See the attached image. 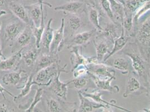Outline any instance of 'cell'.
<instances>
[{
  "label": "cell",
  "mask_w": 150,
  "mask_h": 112,
  "mask_svg": "<svg viewBox=\"0 0 150 112\" xmlns=\"http://www.w3.org/2000/svg\"><path fill=\"white\" fill-rule=\"evenodd\" d=\"M122 53L131 60L134 73L141 79L147 90L150 77V63L142 56L136 42H128L122 50Z\"/></svg>",
  "instance_id": "6da1fadb"
},
{
  "label": "cell",
  "mask_w": 150,
  "mask_h": 112,
  "mask_svg": "<svg viewBox=\"0 0 150 112\" xmlns=\"http://www.w3.org/2000/svg\"><path fill=\"white\" fill-rule=\"evenodd\" d=\"M138 50L144 58L150 62V18L138 27L134 36Z\"/></svg>",
  "instance_id": "7a4b0ae2"
},
{
  "label": "cell",
  "mask_w": 150,
  "mask_h": 112,
  "mask_svg": "<svg viewBox=\"0 0 150 112\" xmlns=\"http://www.w3.org/2000/svg\"><path fill=\"white\" fill-rule=\"evenodd\" d=\"M59 63H54L48 67L40 69L34 75V80L39 84V86H49L53 79L60 71L69 72L66 69L67 64L61 67Z\"/></svg>",
  "instance_id": "3957f363"
},
{
  "label": "cell",
  "mask_w": 150,
  "mask_h": 112,
  "mask_svg": "<svg viewBox=\"0 0 150 112\" xmlns=\"http://www.w3.org/2000/svg\"><path fill=\"white\" fill-rule=\"evenodd\" d=\"M26 26V24L19 19L8 22L4 30L5 41L6 43L15 41Z\"/></svg>",
  "instance_id": "277c9868"
},
{
  "label": "cell",
  "mask_w": 150,
  "mask_h": 112,
  "mask_svg": "<svg viewBox=\"0 0 150 112\" xmlns=\"http://www.w3.org/2000/svg\"><path fill=\"white\" fill-rule=\"evenodd\" d=\"M88 72L102 80H107L115 77V71L104 63L89 64L87 66Z\"/></svg>",
  "instance_id": "5b68a950"
},
{
  "label": "cell",
  "mask_w": 150,
  "mask_h": 112,
  "mask_svg": "<svg viewBox=\"0 0 150 112\" xmlns=\"http://www.w3.org/2000/svg\"><path fill=\"white\" fill-rule=\"evenodd\" d=\"M98 31L96 29L83 31L75 35L68 42L67 48H71L74 47H86L90 43L92 38L97 35Z\"/></svg>",
  "instance_id": "8992f818"
},
{
  "label": "cell",
  "mask_w": 150,
  "mask_h": 112,
  "mask_svg": "<svg viewBox=\"0 0 150 112\" xmlns=\"http://www.w3.org/2000/svg\"><path fill=\"white\" fill-rule=\"evenodd\" d=\"M122 26L120 24L112 22V21L108 22L105 25L104 28H103L102 31L98 33L97 35L103 38L109 43L113 45L115 40L120 35L119 33L120 29H122Z\"/></svg>",
  "instance_id": "52a82bcc"
},
{
  "label": "cell",
  "mask_w": 150,
  "mask_h": 112,
  "mask_svg": "<svg viewBox=\"0 0 150 112\" xmlns=\"http://www.w3.org/2000/svg\"><path fill=\"white\" fill-rule=\"evenodd\" d=\"M62 72L60 71L53 79L50 85L48 86L50 90L58 97L61 99L66 100L67 94L68 91V86L71 84L72 80L67 82H63L60 80L59 77Z\"/></svg>",
  "instance_id": "ba28073f"
},
{
  "label": "cell",
  "mask_w": 150,
  "mask_h": 112,
  "mask_svg": "<svg viewBox=\"0 0 150 112\" xmlns=\"http://www.w3.org/2000/svg\"><path fill=\"white\" fill-rule=\"evenodd\" d=\"M43 5H46L50 7H52L50 4L46 2H38L36 4L25 6L30 20L33 23V26L35 28H38L41 23L42 16L44 12Z\"/></svg>",
  "instance_id": "9c48e42d"
},
{
  "label": "cell",
  "mask_w": 150,
  "mask_h": 112,
  "mask_svg": "<svg viewBox=\"0 0 150 112\" xmlns=\"http://www.w3.org/2000/svg\"><path fill=\"white\" fill-rule=\"evenodd\" d=\"M78 96L80 100V105L77 109V112H93L95 109L100 108L105 109L106 110L110 109L111 106L95 102L92 100L84 96L80 90L78 91Z\"/></svg>",
  "instance_id": "30bf717a"
},
{
  "label": "cell",
  "mask_w": 150,
  "mask_h": 112,
  "mask_svg": "<svg viewBox=\"0 0 150 112\" xmlns=\"http://www.w3.org/2000/svg\"><path fill=\"white\" fill-rule=\"evenodd\" d=\"M64 19L62 18L61 23L59 28L54 30L53 37L50 44V52L52 53H57L62 49L64 45Z\"/></svg>",
  "instance_id": "8fae6325"
},
{
  "label": "cell",
  "mask_w": 150,
  "mask_h": 112,
  "mask_svg": "<svg viewBox=\"0 0 150 112\" xmlns=\"http://www.w3.org/2000/svg\"><path fill=\"white\" fill-rule=\"evenodd\" d=\"M33 37H34V35L31 25H26L24 30L15 40V43H14V47H13L12 51L15 53L19 50V48L20 50L24 48L25 47L30 43Z\"/></svg>",
  "instance_id": "7c38bea8"
},
{
  "label": "cell",
  "mask_w": 150,
  "mask_h": 112,
  "mask_svg": "<svg viewBox=\"0 0 150 112\" xmlns=\"http://www.w3.org/2000/svg\"><path fill=\"white\" fill-rule=\"evenodd\" d=\"M54 10L72 14H80L86 11V4L81 1H70L56 7Z\"/></svg>",
  "instance_id": "4fadbf2b"
},
{
  "label": "cell",
  "mask_w": 150,
  "mask_h": 112,
  "mask_svg": "<svg viewBox=\"0 0 150 112\" xmlns=\"http://www.w3.org/2000/svg\"><path fill=\"white\" fill-rule=\"evenodd\" d=\"M88 75L89 76L90 78L94 82V84L95 85L97 89L100 90L101 91H108L110 93L112 94L119 93V86L117 85L112 86L111 85V82L116 78L112 77L107 80H102L90 73H88Z\"/></svg>",
  "instance_id": "5bb4252c"
},
{
  "label": "cell",
  "mask_w": 150,
  "mask_h": 112,
  "mask_svg": "<svg viewBox=\"0 0 150 112\" xmlns=\"http://www.w3.org/2000/svg\"><path fill=\"white\" fill-rule=\"evenodd\" d=\"M93 43L96 50V57L98 62L103 63L106 55H108L110 52L109 46L112 44L98 35L96 39L93 40Z\"/></svg>",
  "instance_id": "9a60e30c"
},
{
  "label": "cell",
  "mask_w": 150,
  "mask_h": 112,
  "mask_svg": "<svg viewBox=\"0 0 150 112\" xmlns=\"http://www.w3.org/2000/svg\"><path fill=\"white\" fill-rule=\"evenodd\" d=\"M57 62H60V59L58 53H52L49 52L48 53H42L39 55L37 61L35 63L36 66L34 69V72L36 74L40 69Z\"/></svg>",
  "instance_id": "2e32d148"
},
{
  "label": "cell",
  "mask_w": 150,
  "mask_h": 112,
  "mask_svg": "<svg viewBox=\"0 0 150 112\" xmlns=\"http://www.w3.org/2000/svg\"><path fill=\"white\" fill-rule=\"evenodd\" d=\"M80 91L84 96L92 100L93 101H94L95 102L100 103V104H103L109 106H111V107L113 106V107H115V108H117L119 109L120 110H122V111H125V112H132L131 110H128V109H125V108H123L122 106L115 105V104H112V103H111V102H109V101H107L106 100L103 99L102 98V96H101L103 93L101 92V90H98V89H95V90L90 91V92L88 91L87 89H86V90H83L82 89V90H81Z\"/></svg>",
  "instance_id": "e0dca14e"
},
{
  "label": "cell",
  "mask_w": 150,
  "mask_h": 112,
  "mask_svg": "<svg viewBox=\"0 0 150 112\" xmlns=\"http://www.w3.org/2000/svg\"><path fill=\"white\" fill-rule=\"evenodd\" d=\"M24 48L14 53L13 56L7 59L0 61V71H11L17 69L22 60V52Z\"/></svg>",
  "instance_id": "ac0fdd59"
},
{
  "label": "cell",
  "mask_w": 150,
  "mask_h": 112,
  "mask_svg": "<svg viewBox=\"0 0 150 112\" xmlns=\"http://www.w3.org/2000/svg\"><path fill=\"white\" fill-rule=\"evenodd\" d=\"M8 7L13 15L26 25H30V18L25 6L16 1H11Z\"/></svg>",
  "instance_id": "d6986e66"
},
{
  "label": "cell",
  "mask_w": 150,
  "mask_h": 112,
  "mask_svg": "<svg viewBox=\"0 0 150 112\" xmlns=\"http://www.w3.org/2000/svg\"><path fill=\"white\" fill-rule=\"evenodd\" d=\"M71 53H72L70 60L72 65L71 72H72L75 69L80 66L89 65L88 57H86L81 53V48L80 50L79 47H74L71 48Z\"/></svg>",
  "instance_id": "ffe728a7"
},
{
  "label": "cell",
  "mask_w": 150,
  "mask_h": 112,
  "mask_svg": "<svg viewBox=\"0 0 150 112\" xmlns=\"http://www.w3.org/2000/svg\"><path fill=\"white\" fill-rule=\"evenodd\" d=\"M131 38V37L125 35L124 32V30L122 28L120 35L115 40L112 45V50L110 51L109 54L105 57L103 61V62L106 61V60H109L115 54H117L120 50H123L125 47V45L129 42V40H130Z\"/></svg>",
  "instance_id": "44dd1931"
},
{
  "label": "cell",
  "mask_w": 150,
  "mask_h": 112,
  "mask_svg": "<svg viewBox=\"0 0 150 112\" xmlns=\"http://www.w3.org/2000/svg\"><path fill=\"white\" fill-rule=\"evenodd\" d=\"M86 11L88 12V20L91 24L93 25L94 28L97 30L98 33L102 31L103 27L100 25L99 20L101 15L94 3L86 4Z\"/></svg>",
  "instance_id": "7402d4cb"
},
{
  "label": "cell",
  "mask_w": 150,
  "mask_h": 112,
  "mask_svg": "<svg viewBox=\"0 0 150 112\" xmlns=\"http://www.w3.org/2000/svg\"><path fill=\"white\" fill-rule=\"evenodd\" d=\"M111 66L114 69H117L123 74H127L131 72L133 68L132 67L131 60L124 57H118L112 61V62L104 63Z\"/></svg>",
  "instance_id": "603a6c76"
},
{
  "label": "cell",
  "mask_w": 150,
  "mask_h": 112,
  "mask_svg": "<svg viewBox=\"0 0 150 112\" xmlns=\"http://www.w3.org/2000/svg\"><path fill=\"white\" fill-rule=\"evenodd\" d=\"M25 72L24 70L13 71L4 75L1 78L2 83L6 86H18L22 81L21 75Z\"/></svg>",
  "instance_id": "cb8c5ba5"
},
{
  "label": "cell",
  "mask_w": 150,
  "mask_h": 112,
  "mask_svg": "<svg viewBox=\"0 0 150 112\" xmlns=\"http://www.w3.org/2000/svg\"><path fill=\"white\" fill-rule=\"evenodd\" d=\"M94 4L98 8L101 16L107 17L110 21L116 23L109 0H94Z\"/></svg>",
  "instance_id": "d4e9b609"
},
{
  "label": "cell",
  "mask_w": 150,
  "mask_h": 112,
  "mask_svg": "<svg viewBox=\"0 0 150 112\" xmlns=\"http://www.w3.org/2000/svg\"><path fill=\"white\" fill-rule=\"evenodd\" d=\"M52 21L53 19L52 18L49 20L47 24L45 27L40 41V45H42V47H43L44 49L47 50L48 52H50V44L52 43L54 34V29L51 26Z\"/></svg>",
  "instance_id": "484cf974"
},
{
  "label": "cell",
  "mask_w": 150,
  "mask_h": 112,
  "mask_svg": "<svg viewBox=\"0 0 150 112\" xmlns=\"http://www.w3.org/2000/svg\"><path fill=\"white\" fill-rule=\"evenodd\" d=\"M141 89H146V87H143L137 78L134 76H131L127 82L125 91L123 94V96L125 98H127L129 95L132 94L137 93Z\"/></svg>",
  "instance_id": "4316f807"
},
{
  "label": "cell",
  "mask_w": 150,
  "mask_h": 112,
  "mask_svg": "<svg viewBox=\"0 0 150 112\" xmlns=\"http://www.w3.org/2000/svg\"><path fill=\"white\" fill-rule=\"evenodd\" d=\"M40 49L35 47V48H31L24 53H22V59L27 66L30 67L34 66L40 55Z\"/></svg>",
  "instance_id": "83f0119b"
},
{
  "label": "cell",
  "mask_w": 150,
  "mask_h": 112,
  "mask_svg": "<svg viewBox=\"0 0 150 112\" xmlns=\"http://www.w3.org/2000/svg\"><path fill=\"white\" fill-rule=\"evenodd\" d=\"M115 22L122 25L125 16V8L123 4L117 0H109Z\"/></svg>",
  "instance_id": "f1b7e54d"
},
{
  "label": "cell",
  "mask_w": 150,
  "mask_h": 112,
  "mask_svg": "<svg viewBox=\"0 0 150 112\" xmlns=\"http://www.w3.org/2000/svg\"><path fill=\"white\" fill-rule=\"evenodd\" d=\"M34 74H32L30 76H28L24 85L21 87V91L20 94L18 95H15V96L13 98V100L14 102H16L17 100L26 96L30 93L33 85H37L39 86V84L34 80Z\"/></svg>",
  "instance_id": "f546056e"
},
{
  "label": "cell",
  "mask_w": 150,
  "mask_h": 112,
  "mask_svg": "<svg viewBox=\"0 0 150 112\" xmlns=\"http://www.w3.org/2000/svg\"><path fill=\"white\" fill-rule=\"evenodd\" d=\"M150 11V0H146L144 4L140 6L134 15L133 23H134V36L137 31L139 20L145 13Z\"/></svg>",
  "instance_id": "4dcf8cb0"
},
{
  "label": "cell",
  "mask_w": 150,
  "mask_h": 112,
  "mask_svg": "<svg viewBox=\"0 0 150 112\" xmlns=\"http://www.w3.org/2000/svg\"><path fill=\"white\" fill-rule=\"evenodd\" d=\"M67 21L69 29L73 33L78 31L83 25L81 19L77 14L69 13L67 18Z\"/></svg>",
  "instance_id": "1f68e13d"
},
{
  "label": "cell",
  "mask_w": 150,
  "mask_h": 112,
  "mask_svg": "<svg viewBox=\"0 0 150 112\" xmlns=\"http://www.w3.org/2000/svg\"><path fill=\"white\" fill-rule=\"evenodd\" d=\"M145 1L146 0H125L123 5L125 13H129L134 15Z\"/></svg>",
  "instance_id": "d6a6232c"
},
{
  "label": "cell",
  "mask_w": 150,
  "mask_h": 112,
  "mask_svg": "<svg viewBox=\"0 0 150 112\" xmlns=\"http://www.w3.org/2000/svg\"><path fill=\"white\" fill-rule=\"evenodd\" d=\"M44 94V90L42 87H39L37 89L36 93L35 94L34 98L32 101V103L30 104V106L28 108L25 109V112H33L34 111V109L35 108L36 106L41 101L42 99L43 95Z\"/></svg>",
  "instance_id": "836d02e7"
},
{
  "label": "cell",
  "mask_w": 150,
  "mask_h": 112,
  "mask_svg": "<svg viewBox=\"0 0 150 112\" xmlns=\"http://www.w3.org/2000/svg\"><path fill=\"white\" fill-rule=\"evenodd\" d=\"M88 82V78L86 77V76H83L75 78L74 79L72 80L71 83L73 84L75 89L81 90L83 89V88L86 86Z\"/></svg>",
  "instance_id": "e575fe53"
},
{
  "label": "cell",
  "mask_w": 150,
  "mask_h": 112,
  "mask_svg": "<svg viewBox=\"0 0 150 112\" xmlns=\"http://www.w3.org/2000/svg\"><path fill=\"white\" fill-rule=\"evenodd\" d=\"M47 106L48 111L50 112H62V109L61 108L60 104L56 100L50 98L46 100Z\"/></svg>",
  "instance_id": "d590c367"
},
{
  "label": "cell",
  "mask_w": 150,
  "mask_h": 112,
  "mask_svg": "<svg viewBox=\"0 0 150 112\" xmlns=\"http://www.w3.org/2000/svg\"><path fill=\"white\" fill-rule=\"evenodd\" d=\"M74 78L88 75V70L87 66L81 65L79 66L72 72Z\"/></svg>",
  "instance_id": "8d00e7d4"
},
{
  "label": "cell",
  "mask_w": 150,
  "mask_h": 112,
  "mask_svg": "<svg viewBox=\"0 0 150 112\" xmlns=\"http://www.w3.org/2000/svg\"><path fill=\"white\" fill-rule=\"evenodd\" d=\"M5 93L8 94L9 95H10L11 97L13 98L15 96V95L11 93V92H10L9 91H8L7 89H6L5 87L2 86V85L1 84V83L0 82V94L2 95L3 98L5 99H6V97L5 95Z\"/></svg>",
  "instance_id": "74e56055"
},
{
  "label": "cell",
  "mask_w": 150,
  "mask_h": 112,
  "mask_svg": "<svg viewBox=\"0 0 150 112\" xmlns=\"http://www.w3.org/2000/svg\"><path fill=\"white\" fill-rule=\"evenodd\" d=\"M15 112V109L10 108L6 104L3 103L0 105V112Z\"/></svg>",
  "instance_id": "f35d334b"
},
{
  "label": "cell",
  "mask_w": 150,
  "mask_h": 112,
  "mask_svg": "<svg viewBox=\"0 0 150 112\" xmlns=\"http://www.w3.org/2000/svg\"><path fill=\"white\" fill-rule=\"evenodd\" d=\"M1 26H2V23L0 22V61L1 58H3L4 59H5V57L4 55L2 53V48H1Z\"/></svg>",
  "instance_id": "ab89813d"
},
{
  "label": "cell",
  "mask_w": 150,
  "mask_h": 112,
  "mask_svg": "<svg viewBox=\"0 0 150 112\" xmlns=\"http://www.w3.org/2000/svg\"><path fill=\"white\" fill-rule=\"evenodd\" d=\"M7 14V12L5 10H0V18L3 16H5Z\"/></svg>",
  "instance_id": "60d3db41"
},
{
  "label": "cell",
  "mask_w": 150,
  "mask_h": 112,
  "mask_svg": "<svg viewBox=\"0 0 150 112\" xmlns=\"http://www.w3.org/2000/svg\"><path fill=\"white\" fill-rule=\"evenodd\" d=\"M147 94L150 98V77L149 83V86L147 87Z\"/></svg>",
  "instance_id": "b9f144b4"
},
{
  "label": "cell",
  "mask_w": 150,
  "mask_h": 112,
  "mask_svg": "<svg viewBox=\"0 0 150 112\" xmlns=\"http://www.w3.org/2000/svg\"><path fill=\"white\" fill-rule=\"evenodd\" d=\"M5 0H0V7L4 6L5 5Z\"/></svg>",
  "instance_id": "7bdbcfd3"
},
{
  "label": "cell",
  "mask_w": 150,
  "mask_h": 112,
  "mask_svg": "<svg viewBox=\"0 0 150 112\" xmlns=\"http://www.w3.org/2000/svg\"><path fill=\"white\" fill-rule=\"evenodd\" d=\"M117 1H118L120 3H121L122 4H123V5H124V4H125V0H117Z\"/></svg>",
  "instance_id": "ee69618b"
},
{
  "label": "cell",
  "mask_w": 150,
  "mask_h": 112,
  "mask_svg": "<svg viewBox=\"0 0 150 112\" xmlns=\"http://www.w3.org/2000/svg\"><path fill=\"white\" fill-rule=\"evenodd\" d=\"M143 111L144 112H150V108H148V109L144 108V109H143Z\"/></svg>",
  "instance_id": "f6af8a7d"
},
{
  "label": "cell",
  "mask_w": 150,
  "mask_h": 112,
  "mask_svg": "<svg viewBox=\"0 0 150 112\" xmlns=\"http://www.w3.org/2000/svg\"><path fill=\"white\" fill-rule=\"evenodd\" d=\"M20 1H32L35 2V3H38V2H39V1H38V0H20Z\"/></svg>",
  "instance_id": "bcb514c9"
},
{
  "label": "cell",
  "mask_w": 150,
  "mask_h": 112,
  "mask_svg": "<svg viewBox=\"0 0 150 112\" xmlns=\"http://www.w3.org/2000/svg\"><path fill=\"white\" fill-rule=\"evenodd\" d=\"M38 1H39V2H44V1H43V0H38ZM44 3H45V2H44Z\"/></svg>",
  "instance_id": "7dc6e473"
}]
</instances>
